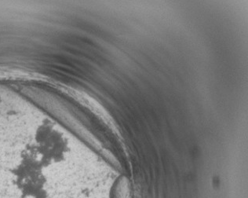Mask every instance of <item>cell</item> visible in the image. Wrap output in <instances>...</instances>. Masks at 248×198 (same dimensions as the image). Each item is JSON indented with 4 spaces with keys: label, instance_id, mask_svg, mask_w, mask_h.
I'll list each match as a JSON object with an SVG mask.
<instances>
[{
    "label": "cell",
    "instance_id": "1",
    "mask_svg": "<svg viewBox=\"0 0 248 198\" xmlns=\"http://www.w3.org/2000/svg\"><path fill=\"white\" fill-rule=\"evenodd\" d=\"M57 181L36 138L0 114V198H57Z\"/></svg>",
    "mask_w": 248,
    "mask_h": 198
}]
</instances>
